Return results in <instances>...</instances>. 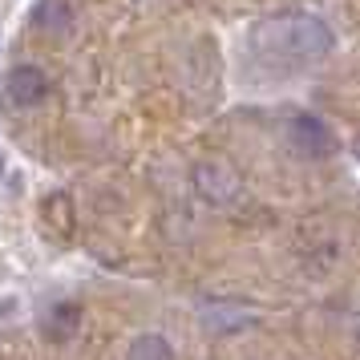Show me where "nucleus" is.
<instances>
[{
    "label": "nucleus",
    "mask_w": 360,
    "mask_h": 360,
    "mask_svg": "<svg viewBox=\"0 0 360 360\" xmlns=\"http://www.w3.org/2000/svg\"><path fill=\"white\" fill-rule=\"evenodd\" d=\"M267 37H276L283 53L295 57V61H316L332 45V33L324 29V20L316 17H283L276 25H267Z\"/></svg>",
    "instance_id": "f257e3e1"
},
{
    "label": "nucleus",
    "mask_w": 360,
    "mask_h": 360,
    "mask_svg": "<svg viewBox=\"0 0 360 360\" xmlns=\"http://www.w3.org/2000/svg\"><path fill=\"white\" fill-rule=\"evenodd\" d=\"M288 146L300 158H308V162H324V158L336 154V134L328 130L316 114H295L288 122Z\"/></svg>",
    "instance_id": "f03ea898"
},
{
    "label": "nucleus",
    "mask_w": 360,
    "mask_h": 360,
    "mask_svg": "<svg viewBox=\"0 0 360 360\" xmlns=\"http://www.w3.org/2000/svg\"><path fill=\"white\" fill-rule=\"evenodd\" d=\"M195 191L207 198V202H214V207H227V202L239 198L243 179H239V170L231 162H223V158H202V162L195 166Z\"/></svg>",
    "instance_id": "7ed1b4c3"
},
{
    "label": "nucleus",
    "mask_w": 360,
    "mask_h": 360,
    "mask_svg": "<svg viewBox=\"0 0 360 360\" xmlns=\"http://www.w3.org/2000/svg\"><path fill=\"white\" fill-rule=\"evenodd\" d=\"M49 73L37 65H17L13 73H8V82H4V98H8V105H17V110H29V105H37V101H45V94H49Z\"/></svg>",
    "instance_id": "20e7f679"
},
{
    "label": "nucleus",
    "mask_w": 360,
    "mask_h": 360,
    "mask_svg": "<svg viewBox=\"0 0 360 360\" xmlns=\"http://www.w3.org/2000/svg\"><path fill=\"white\" fill-rule=\"evenodd\" d=\"M77 328H82V304H73V300H61L41 316V336L49 344H69L77 336Z\"/></svg>",
    "instance_id": "39448f33"
},
{
    "label": "nucleus",
    "mask_w": 360,
    "mask_h": 360,
    "mask_svg": "<svg viewBox=\"0 0 360 360\" xmlns=\"http://www.w3.org/2000/svg\"><path fill=\"white\" fill-rule=\"evenodd\" d=\"M41 223H45V231H49L57 243H69V235H73V198H69V191L45 195V202H41Z\"/></svg>",
    "instance_id": "423d86ee"
},
{
    "label": "nucleus",
    "mask_w": 360,
    "mask_h": 360,
    "mask_svg": "<svg viewBox=\"0 0 360 360\" xmlns=\"http://www.w3.org/2000/svg\"><path fill=\"white\" fill-rule=\"evenodd\" d=\"M33 25L41 29V33H65L69 25H73V8H69V0H41L33 8Z\"/></svg>",
    "instance_id": "0eeeda50"
},
{
    "label": "nucleus",
    "mask_w": 360,
    "mask_h": 360,
    "mask_svg": "<svg viewBox=\"0 0 360 360\" xmlns=\"http://www.w3.org/2000/svg\"><path fill=\"white\" fill-rule=\"evenodd\" d=\"M126 360H174V344L166 336H158V332H142V336L130 340Z\"/></svg>",
    "instance_id": "6e6552de"
},
{
    "label": "nucleus",
    "mask_w": 360,
    "mask_h": 360,
    "mask_svg": "<svg viewBox=\"0 0 360 360\" xmlns=\"http://www.w3.org/2000/svg\"><path fill=\"white\" fill-rule=\"evenodd\" d=\"M352 154H356V158H360V134H356V142H352Z\"/></svg>",
    "instance_id": "1a4fd4ad"
}]
</instances>
